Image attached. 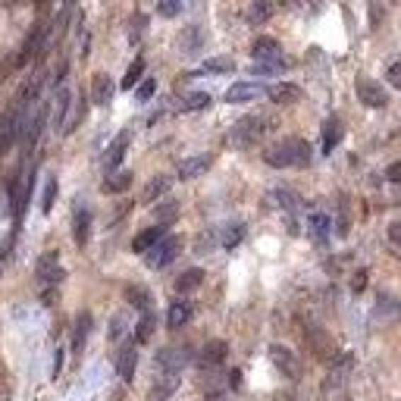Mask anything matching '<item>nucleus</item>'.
<instances>
[{"mask_svg":"<svg viewBox=\"0 0 401 401\" xmlns=\"http://www.w3.org/2000/svg\"><path fill=\"white\" fill-rule=\"evenodd\" d=\"M310 144L304 138H282L264 151V163L273 170H289V166H310Z\"/></svg>","mask_w":401,"mask_h":401,"instance_id":"f257e3e1","label":"nucleus"},{"mask_svg":"<svg viewBox=\"0 0 401 401\" xmlns=\"http://www.w3.org/2000/svg\"><path fill=\"white\" fill-rule=\"evenodd\" d=\"M269 129V120L264 113H254V116H242V120L236 122V126L229 129V135H226V141L232 144V148H251L254 141H260L264 132Z\"/></svg>","mask_w":401,"mask_h":401,"instance_id":"f03ea898","label":"nucleus"},{"mask_svg":"<svg viewBox=\"0 0 401 401\" xmlns=\"http://www.w3.org/2000/svg\"><path fill=\"white\" fill-rule=\"evenodd\" d=\"M179 251H182V238L179 236H163L148 254H144V260H148L151 269H163L179 257Z\"/></svg>","mask_w":401,"mask_h":401,"instance_id":"7ed1b4c3","label":"nucleus"},{"mask_svg":"<svg viewBox=\"0 0 401 401\" xmlns=\"http://www.w3.org/2000/svg\"><path fill=\"white\" fill-rule=\"evenodd\" d=\"M63 267H60V254L57 251H45L35 264V279L41 282V289H57L63 282Z\"/></svg>","mask_w":401,"mask_h":401,"instance_id":"20e7f679","label":"nucleus"},{"mask_svg":"<svg viewBox=\"0 0 401 401\" xmlns=\"http://www.w3.org/2000/svg\"><path fill=\"white\" fill-rule=\"evenodd\" d=\"M188 357H192V351L188 348H160L154 364H157V373H182V367L188 364Z\"/></svg>","mask_w":401,"mask_h":401,"instance_id":"39448f33","label":"nucleus"},{"mask_svg":"<svg viewBox=\"0 0 401 401\" xmlns=\"http://www.w3.org/2000/svg\"><path fill=\"white\" fill-rule=\"evenodd\" d=\"M357 100L364 107H373V110H383L389 104V94L383 91V85H376L373 79H357Z\"/></svg>","mask_w":401,"mask_h":401,"instance_id":"423d86ee","label":"nucleus"},{"mask_svg":"<svg viewBox=\"0 0 401 401\" xmlns=\"http://www.w3.org/2000/svg\"><path fill=\"white\" fill-rule=\"evenodd\" d=\"M129 141H132V132H129V129H122V132L110 141V148H107V154H104V170H107V176L120 170L122 157H126V151H129Z\"/></svg>","mask_w":401,"mask_h":401,"instance_id":"0eeeda50","label":"nucleus"},{"mask_svg":"<svg viewBox=\"0 0 401 401\" xmlns=\"http://www.w3.org/2000/svg\"><path fill=\"white\" fill-rule=\"evenodd\" d=\"M91 207H85V204H76V210H72V238H76L79 248L88 245L91 238Z\"/></svg>","mask_w":401,"mask_h":401,"instance_id":"6e6552de","label":"nucleus"},{"mask_svg":"<svg viewBox=\"0 0 401 401\" xmlns=\"http://www.w3.org/2000/svg\"><path fill=\"white\" fill-rule=\"evenodd\" d=\"M269 361L276 364V370H279L286 379H298V376H301V364H298V357L291 354L289 348L273 345V348H269Z\"/></svg>","mask_w":401,"mask_h":401,"instance_id":"1a4fd4ad","label":"nucleus"},{"mask_svg":"<svg viewBox=\"0 0 401 401\" xmlns=\"http://www.w3.org/2000/svg\"><path fill=\"white\" fill-rule=\"evenodd\" d=\"M251 57H254V63H286L279 41H276V38H267V35L251 45Z\"/></svg>","mask_w":401,"mask_h":401,"instance_id":"9d476101","label":"nucleus"},{"mask_svg":"<svg viewBox=\"0 0 401 401\" xmlns=\"http://www.w3.org/2000/svg\"><path fill=\"white\" fill-rule=\"evenodd\" d=\"M226 357H229V345H226L223 339H214V342H207V345L201 348L198 367L214 370V367H220V364H226Z\"/></svg>","mask_w":401,"mask_h":401,"instance_id":"9b49d317","label":"nucleus"},{"mask_svg":"<svg viewBox=\"0 0 401 401\" xmlns=\"http://www.w3.org/2000/svg\"><path fill=\"white\" fill-rule=\"evenodd\" d=\"M210 163H214V157L210 154H194V157H185L182 163L176 166V176L182 182H188V179H198L201 173H207L210 170Z\"/></svg>","mask_w":401,"mask_h":401,"instance_id":"f8f14e48","label":"nucleus"},{"mask_svg":"<svg viewBox=\"0 0 401 401\" xmlns=\"http://www.w3.org/2000/svg\"><path fill=\"white\" fill-rule=\"evenodd\" d=\"M179 383H182V376H179V373H160V376H157V383L151 385L148 401H170L173 395H176Z\"/></svg>","mask_w":401,"mask_h":401,"instance_id":"ddd939ff","label":"nucleus"},{"mask_svg":"<svg viewBox=\"0 0 401 401\" xmlns=\"http://www.w3.org/2000/svg\"><path fill=\"white\" fill-rule=\"evenodd\" d=\"M113 79L107 76V72H94V79H91V104H98V107H107L113 100Z\"/></svg>","mask_w":401,"mask_h":401,"instance_id":"4468645a","label":"nucleus"},{"mask_svg":"<svg viewBox=\"0 0 401 401\" xmlns=\"http://www.w3.org/2000/svg\"><path fill=\"white\" fill-rule=\"evenodd\" d=\"M69 107H72V91H69V88H57L54 110H50V122H54V129H57V132H63V126H66Z\"/></svg>","mask_w":401,"mask_h":401,"instance_id":"2eb2a0df","label":"nucleus"},{"mask_svg":"<svg viewBox=\"0 0 401 401\" xmlns=\"http://www.w3.org/2000/svg\"><path fill=\"white\" fill-rule=\"evenodd\" d=\"M373 313L379 320H385V323H392V320L401 317V301L392 291H379L376 295V304H373Z\"/></svg>","mask_w":401,"mask_h":401,"instance_id":"dca6fc26","label":"nucleus"},{"mask_svg":"<svg viewBox=\"0 0 401 401\" xmlns=\"http://www.w3.org/2000/svg\"><path fill=\"white\" fill-rule=\"evenodd\" d=\"M308 232H310V238L317 245H326L330 242V232H332V220L323 214V210H313V214L308 216Z\"/></svg>","mask_w":401,"mask_h":401,"instance_id":"f3484780","label":"nucleus"},{"mask_svg":"<svg viewBox=\"0 0 401 401\" xmlns=\"http://www.w3.org/2000/svg\"><path fill=\"white\" fill-rule=\"evenodd\" d=\"M264 88L254 82H236L229 91H226V104H248V100H257Z\"/></svg>","mask_w":401,"mask_h":401,"instance_id":"a211bd4d","label":"nucleus"},{"mask_svg":"<svg viewBox=\"0 0 401 401\" xmlns=\"http://www.w3.org/2000/svg\"><path fill=\"white\" fill-rule=\"evenodd\" d=\"M163 236H166V226H148V229H141V232H138V236L132 238V251H135V254H148Z\"/></svg>","mask_w":401,"mask_h":401,"instance_id":"6ab92c4d","label":"nucleus"},{"mask_svg":"<svg viewBox=\"0 0 401 401\" xmlns=\"http://www.w3.org/2000/svg\"><path fill=\"white\" fill-rule=\"evenodd\" d=\"M135 367H138V351H135V345L120 348V354H116V373H120V379L132 383V379H135Z\"/></svg>","mask_w":401,"mask_h":401,"instance_id":"aec40b11","label":"nucleus"},{"mask_svg":"<svg viewBox=\"0 0 401 401\" xmlns=\"http://www.w3.org/2000/svg\"><path fill=\"white\" fill-rule=\"evenodd\" d=\"M192 317H194L192 301H173L170 310H166V326H170V330H182Z\"/></svg>","mask_w":401,"mask_h":401,"instance_id":"412c9836","label":"nucleus"},{"mask_svg":"<svg viewBox=\"0 0 401 401\" xmlns=\"http://www.w3.org/2000/svg\"><path fill=\"white\" fill-rule=\"evenodd\" d=\"M342 135H345V126H342L339 116H330V120L323 122V154H332L335 148H339Z\"/></svg>","mask_w":401,"mask_h":401,"instance_id":"4be33fe9","label":"nucleus"},{"mask_svg":"<svg viewBox=\"0 0 401 401\" xmlns=\"http://www.w3.org/2000/svg\"><path fill=\"white\" fill-rule=\"evenodd\" d=\"M310 348H313V354H317L320 361H330V364L335 361V345L323 330H310Z\"/></svg>","mask_w":401,"mask_h":401,"instance_id":"5701e85b","label":"nucleus"},{"mask_svg":"<svg viewBox=\"0 0 401 401\" xmlns=\"http://www.w3.org/2000/svg\"><path fill=\"white\" fill-rule=\"evenodd\" d=\"M273 13H276V0H254V4L248 6L245 19H248V25H264Z\"/></svg>","mask_w":401,"mask_h":401,"instance_id":"b1692460","label":"nucleus"},{"mask_svg":"<svg viewBox=\"0 0 401 401\" xmlns=\"http://www.w3.org/2000/svg\"><path fill=\"white\" fill-rule=\"evenodd\" d=\"M269 100H276V104H295L298 98H301V88L291 82H276L273 88H267Z\"/></svg>","mask_w":401,"mask_h":401,"instance_id":"393cba45","label":"nucleus"},{"mask_svg":"<svg viewBox=\"0 0 401 401\" xmlns=\"http://www.w3.org/2000/svg\"><path fill=\"white\" fill-rule=\"evenodd\" d=\"M232 69H236L232 57H210V60L201 63V69L194 76H223V72H232Z\"/></svg>","mask_w":401,"mask_h":401,"instance_id":"a878e982","label":"nucleus"},{"mask_svg":"<svg viewBox=\"0 0 401 401\" xmlns=\"http://www.w3.org/2000/svg\"><path fill=\"white\" fill-rule=\"evenodd\" d=\"M91 313H79L76 317V330H72V351H82L85 348V339H88V332H91Z\"/></svg>","mask_w":401,"mask_h":401,"instance_id":"bb28decb","label":"nucleus"},{"mask_svg":"<svg viewBox=\"0 0 401 401\" xmlns=\"http://www.w3.org/2000/svg\"><path fill=\"white\" fill-rule=\"evenodd\" d=\"M129 185H132V173H129V170H116V173H110V176L104 179V192L107 194H122Z\"/></svg>","mask_w":401,"mask_h":401,"instance_id":"cd10ccee","label":"nucleus"},{"mask_svg":"<svg viewBox=\"0 0 401 401\" xmlns=\"http://www.w3.org/2000/svg\"><path fill=\"white\" fill-rule=\"evenodd\" d=\"M170 185H173V179L170 176H154L144 185V194H141V201H148V204H154L157 198H163L166 192H170Z\"/></svg>","mask_w":401,"mask_h":401,"instance_id":"c85d7f7f","label":"nucleus"},{"mask_svg":"<svg viewBox=\"0 0 401 401\" xmlns=\"http://www.w3.org/2000/svg\"><path fill=\"white\" fill-rule=\"evenodd\" d=\"M201 282H204V269H201V267H192V269H185V273H182L179 279H176V291L188 295V291L201 289Z\"/></svg>","mask_w":401,"mask_h":401,"instance_id":"c756f323","label":"nucleus"},{"mask_svg":"<svg viewBox=\"0 0 401 401\" xmlns=\"http://www.w3.org/2000/svg\"><path fill=\"white\" fill-rule=\"evenodd\" d=\"M154 330H157V317H154V310H144V313H141V320H138V326H135V342H138V345L151 342Z\"/></svg>","mask_w":401,"mask_h":401,"instance_id":"7c9ffc66","label":"nucleus"},{"mask_svg":"<svg viewBox=\"0 0 401 401\" xmlns=\"http://www.w3.org/2000/svg\"><path fill=\"white\" fill-rule=\"evenodd\" d=\"M245 223H229L226 229L220 232V245L226 248V251H232V248H238L242 245V238H245Z\"/></svg>","mask_w":401,"mask_h":401,"instance_id":"2f4dec72","label":"nucleus"},{"mask_svg":"<svg viewBox=\"0 0 401 401\" xmlns=\"http://www.w3.org/2000/svg\"><path fill=\"white\" fill-rule=\"evenodd\" d=\"M204 107H210V94L207 91H192V94H185V98L179 100L182 113H194V110H204Z\"/></svg>","mask_w":401,"mask_h":401,"instance_id":"473e14b6","label":"nucleus"},{"mask_svg":"<svg viewBox=\"0 0 401 401\" xmlns=\"http://www.w3.org/2000/svg\"><path fill=\"white\" fill-rule=\"evenodd\" d=\"M141 76H144V57H135L132 66H129V69H126V76H122L120 88H122V91H132L135 85L141 82Z\"/></svg>","mask_w":401,"mask_h":401,"instance_id":"72a5a7b5","label":"nucleus"},{"mask_svg":"<svg viewBox=\"0 0 401 401\" xmlns=\"http://www.w3.org/2000/svg\"><path fill=\"white\" fill-rule=\"evenodd\" d=\"M126 301L144 313V310H151V291L141 289V286H129L126 289Z\"/></svg>","mask_w":401,"mask_h":401,"instance_id":"f704fd0d","label":"nucleus"},{"mask_svg":"<svg viewBox=\"0 0 401 401\" xmlns=\"http://www.w3.org/2000/svg\"><path fill=\"white\" fill-rule=\"evenodd\" d=\"M57 192H60V182H57V176H47L45 179V194H41V214H50V210H54Z\"/></svg>","mask_w":401,"mask_h":401,"instance_id":"c9c22d12","label":"nucleus"},{"mask_svg":"<svg viewBox=\"0 0 401 401\" xmlns=\"http://www.w3.org/2000/svg\"><path fill=\"white\" fill-rule=\"evenodd\" d=\"M154 216H157V226H170L173 220L179 216V201H163L154 207Z\"/></svg>","mask_w":401,"mask_h":401,"instance_id":"e433bc0d","label":"nucleus"},{"mask_svg":"<svg viewBox=\"0 0 401 401\" xmlns=\"http://www.w3.org/2000/svg\"><path fill=\"white\" fill-rule=\"evenodd\" d=\"M85 113H88V100L85 98H79V104H76V110H72V116L66 120V126H63V135H72L79 129V122L85 120Z\"/></svg>","mask_w":401,"mask_h":401,"instance_id":"4c0bfd02","label":"nucleus"},{"mask_svg":"<svg viewBox=\"0 0 401 401\" xmlns=\"http://www.w3.org/2000/svg\"><path fill=\"white\" fill-rule=\"evenodd\" d=\"M182 6H185V0H157V13L163 19H173L182 13Z\"/></svg>","mask_w":401,"mask_h":401,"instance_id":"58836bf2","label":"nucleus"},{"mask_svg":"<svg viewBox=\"0 0 401 401\" xmlns=\"http://www.w3.org/2000/svg\"><path fill=\"white\" fill-rule=\"evenodd\" d=\"M154 91H157V82H154V79H144V82H138L135 100H138V104H148V100L154 98Z\"/></svg>","mask_w":401,"mask_h":401,"instance_id":"ea45409f","label":"nucleus"},{"mask_svg":"<svg viewBox=\"0 0 401 401\" xmlns=\"http://www.w3.org/2000/svg\"><path fill=\"white\" fill-rule=\"evenodd\" d=\"M126 330H129L126 313H113V320H110V342H120L122 335H126Z\"/></svg>","mask_w":401,"mask_h":401,"instance_id":"a19ab883","label":"nucleus"},{"mask_svg":"<svg viewBox=\"0 0 401 401\" xmlns=\"http://www.w3.org/2000/svg\"><path fill=\"white\" fill-rule=\"evenodd\" d=\"M198 47H201V32L198 28H188V32L182 35V50H185V54H194Z\"/></svg>","mask_w":401,"mask_h":401,"instance_id":"79ce46f5","label":"nucleus"},{"mask_svg":"<svg viewBox=\"0 0 401 401\" xmlns=\"http://www.w3.org/2000/svg\"><path fill=\"white\" fill-rule=\"evenodd\" d=\"M273 198H276V204H279V207H286V210H295V207H298V198L289 192V188H276Z\"/></svg>","mask_w":401,"mask_h":401,"instance_id":"37998d69","label":"nucleus"},{"mask_svg":"<svg viewBox=\"0 0 401 401\" xmlns=\"http://www.w3.org/2000/svg\"><path fill=\"white\" fill-rule=\"evenodd\" d=\"M289 66V60L286 63H254V76H273V72H282Z\"/></svg>","mask_w":401,"mask_h":401,"instance_id":"c03bdc74","label":"nucleus"},{"mask_svg":"<svg viewBox=\"0 0 401 401\" xmlns=\"http://www.w3.org/2000/svg\"><path fill=\"white\" fill-rule=\"evenodd\" d=\"M385 79H389L392 88H401V60H398V63H392V66L385 69Z\"/></svg>","mask_w":401,"mask_h":401,"instance_id":"a18cd8bd","label":"nucleus"},{"mask_svg":"<svg viewBox=\"0 0 401 401\" xmlns=\"http://www.w3.org/2000/svg\"><path fill=\"white\" fill-rule=\"evenodd\" d=\"M389 242L395 245V248H401V220H392L389 223Z\"/></svg>","mask_w":401,"mask_h":401,"instance_id":"49530a36","label":"nucleus"},{"mask_svg":"<svg viewBox=\"0 0 401 401\" xmlns=\"http://www.w3.org/2000/svg\"><path fill=\"white\" fill-rule=\"evenodd\" d=\"M364 289H367V269H357L351 279V291H364Z\"/></svg>","mask_w":401,"mask_h":401,"instance_id":"de8ad7c7","label":"nucleus"},{"mask_svg":"<svg viewBox=\"0 0 401 401\" xmlns=\"http://www.w3.org/2000/svg\"><path fill=\"white\" fill-rule=\"evenodd\" d=\"M214 238H216V232H207V236H201V238H198V254H207L210 248H214Z\"/></svg>","mask_w":401,"mask_h":401,"instance_id":"09e8293b","label":"nucleus"},{"mask_svg":"<svg viewBox=\"0 0 401 401\" xmlns=\"http://www.w3.org/2000/svg\"><path fill=\"white\" fill-rule=\"evenodd\" d=\"M385 179H389V182H401V160H395V163L385 170Z\"/></svg>","mask_w":401,"mask_h":401,"instance_id":"8fccbe9b","label":"nucleus"},{"mask_svg":"<svg viewBox=\"0 0 401 401\" xmlns=\"http://www.w3.org/2000/svg\"><path fill=\"white\" fill-rule=\"evenodd\" d=\"M60 370H63V351H57V354H54V370H50V376L57 379V376H60Z\"/></svg>","mask_w":401,"mask_h":401,"instance_id":"3c124183","label":"nucleus"},{"mask_svg":"<svg viewBox=\"0 0 401 401\" xmlns=\"http://www.w3.org/2000/svg\"><path fill=\"white\" fill-rule=\"evenodd\" d=\"M201 401H226V395L223 392H210V395H204Z\"/></svg>","mask_w":401,"mask_h":401,"instance_id":"603ef678","label":"nucleus"},{"mask_svg":"<svg viewBox=\"0 0 401 401\" xmlns=\"http://www.w3.org/2000/svg\"><path fill=\"white\" fill-rule=\"evenodd\" d=\"M398 254H401V248H398Z\"/></svg>","mask_w":401,"mask_h":401,"instance_id":"864d4df0","label":"nucleus"}]
</instances>
